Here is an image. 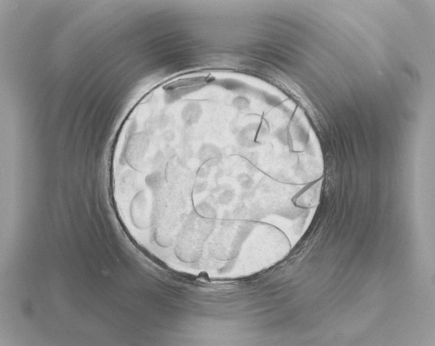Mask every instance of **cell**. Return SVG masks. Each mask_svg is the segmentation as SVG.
I'll return each mask as SVG.
<instances>
[{"label":"cell","mask_w":435,"mask_h":346,"mask_svg":"<svg viewBox=\"0 0 435 346\" xmlns=\"http://www.w3.org/2000/svg\"><path fill=\"white\" fill-rule=\"evenodd\" d=\"M214 229L211 217L198 211L191 214L176 237V253L183 262L193 263L200 259L205 241Z\"/></svg>","instance_id":"cell-1"},{"label":"cell","mask_w":435,"mask_h":346,"mask_svg":"<svg viewBox=\"0 0 435 346\" xmlns=\"http://www.w3.org/2000/svg\"><path fill=\"white\" fill-rule=\"evenodd\" d=\"M248 229L246 222H223L211 244L213 256L220 260H228L235 257Z\"/></svg>","instance_id":"cell-2"},{"label":"cell","mask_w":435,"mask_h":346,"mask_svg":"<svg viewBox=\"0 0 435 346\" xmlns=\"http://www.w3.org/2000/svg\"><path fill=\"white\" fill-rule=\"evenodd\" d=\"M319 184V181L314 182L307 186L306 189L298 192L291 200L293 205L303 209L317 207L321 192V185Z\"/></svg>","instance_id":"cell-3"}]
</instances>
